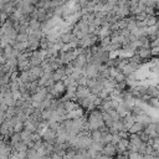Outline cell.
Listing matches in <instances>:
<instances>
[{
    "instance_id": "obj_27",
    "label": "cell",
    "mask_w": 159,
    "mask_h": 159,
    "mask_svg": "<svg viewBox=\"0 0 159 159\" xmlns=\"http://www.w3.org/2000/svg\"><path fill=\"white\" fill-rule=\"evenodd\" d=\"M158 52H159V47H150V55L152 57H157L158 56Z\"/></svg>"
},
{
    "instance_id": "obj_8",
    "label": "cell",
    "mask_w": 159,
    "mask_h": 159,
    "mask_svg": "<svg viewBox=\"0 0 159 159\" xmlns=\"http://www.w3.org/2000/svg\"><path fill=\"white\" fill-rule=\"evenodd\" d=\"M89 137H91L92 142H94V143H102V137H103V134H102V132H101L99 129H93V130H91V132H89Z\"/></svg>"
},
{
    "instance_id": "obj_5",
    "label": "cell",
    "mask_w": 159,
    "mask_h": 159,
    "mask_svg": "<svg viewBox=\"0 0 159 159\" xmlns=\"http://www.w3.org/2000/svg\"><path fill=\"white\" fill-rule=\"evenodd\" d=\"M89 93H91V91L87 86H80L78 84L77 88H76V98H84Z\"/></svg>"
},
{
    "instance_id": "obj_24",
    "label": "cell",
    "mask_w": 159,
    "mask_h": 159,
    "mask_svg": "<svg viewBox=\"0 0 159 159\" xmlns=\"http://www.w3.org/2000/svg\"><path fill=\"white\" fill-rule=\"evenodd\" d=\"M11 96H12V98L16 101V99H19V98H21V92L19 91V89H15V91H11Z\"/></svg>"
},
{
    "instance_id": "obj_26",
    "label": "cell",
    "mask_w": 159,
    "mask_h": 159,
    "mask_svg": "<svg viewBox=\"0 0 159 159\" xmlns=\"http://www.w3.org/2000/svg\"><path fill=\"white\" fill-rule=\"evenodd\" d=\"M94 159H112V157L106 155V154H103L102 152H99V153L96 155V158H94Z\"/></svg>"
},
{
    "instance_id": "obj_19",
    "label": "cell",
    "mask_w": 159,
    "mask_h": 159,
    "mask_svg": "<svg viewBox=\"0 0 159 159\" xmlns=\"http://www.w3.org/2000/svg\"><path fill=\"white\" fill-rule=\"evenodd\" d=\"M108 112V114L112 117V119L116 122V120H118V119H120V117H119V114L117 113V111L116 109H109V111H107Z\"/></svg>"
},
{
    "instance_id": "obj_13",
    "label": "cell",
    "mask_w": 159,
    "mask_h": 159,
    "mask_svg": "<svg viewBox=\"0 0 159 159\" xmlns=\"http://www.w3.org/2000/svg\"><path fill=\"white\" fill-rule=\"evenodd\" d=\"M21 139H20V133H16V132H14L12 134H10V137H9V144H10V147L12 148L15 144H17L19 142H20Z\"/></svg>"
},
{
    "instance_id": "obj_25",
    "label": "cell",
    "mask_w": 159,
    "mask_h": 159,
    "mask_svg": "<svg viewBox=\"0 0 159 159\" xmlns=\"http://www.w3.org/2000/svg\"><path fill=\"white\" fill-rule=\"evenodd\" d=\"M119 140H120V137H119V134H118V133L112 134V142H111L112 144H114V145H116V144H117Z\"/></svg>"
},
{
    "instance_id": "obj_33",
    "label": "cell",
    "mask_w": 159,
    "mask_h": 159,
    "mask_svg": "<svg viewBox=\"0 0 159 159\" xmlns=\"http://www.w3.org/2000/svg\"><path fill=\"white\" fill-rule=\"evenodd\" d=\"M51 1H60V0H51Z\"/></svg>"
},
{
    "instance_id": "obj_6",
    "label": "cell",
    "mask_w": 159,
    "mask_h": 159,
    "mask_svg": "<svg viewBox=\"0 0 159 159\" xmlns=\"http://www.w3.org/2000/svg\"><path fill=\"white\" fill-rule=\"evenodd\" d=\"M144 129V124L143 123H140V122H137V120H134V123L128 128V133L129 134H135V133H139V132H142Z\"/></svg>"
},
{
    "instance_id": "obj_21",
    "label": "cell",
    "mask_w": 159,
    "mask_h": 159,
    "mask_svg": "<svg viewBox=\"0 0 159 159\" xmlns=\"http://www.w3.org/2000/svg\"><path fill=\"white\" fill-rule=\"evenodd\" d=\"M145 17H147V14H145L144 11H143V12H139V14H137V15H134V20H135V21H144Z\"/></svg>"
},
{
    "instance_id": "obj_1",
    "label": "cell",
    "mask_w": 159,
    "mask_h": 159,
    "mask_svg": "<svg viewBox=\"0 0 159 159\" xmlns=\"http://www.w3.org/2000/svg\"><path fill=\"white\" fill-rule=\"evenodd\" d=\"M143 132L145 134H148L149 138H157V137H159V125H158V123L150 122V123L144 125Z\"/></svg>"
},
{
    "instance_id": "obj_17",
    "label": "cell",
    "mask_w": 159,
    "mask_h": 159,
    "mask_svg": "<svg viewBox=\"0 0 159 159\" xmlns=\"http://www.w3.org/2000/svg\"><path fill=\"white\" fill-rule=\"evenodd\" d=\"M30 140H31V142H34V143L42 140V138H41V134H40L39 132H34V133H31V135H30Z\"/></svg>"
},
{
    "instance_id": "obj_18",
    "label": "cell",
    "mask_w": 159,
    "mask_h": 159,
    "mask_svg": "<svg viewBox=\"0 0 159 159\" xmlns=\"http://www.w3.org/2000/svg\"><path fill=\"white\" fill-rule=\"evenodd\" d=\"M111 142H112V134H111L109 132L104 133L103 137H102V143H103V144H108V143H111Z\"/></svg>"
},
{
    "instance_id": "obj_22",
    "label": "cell",
    "mask_w": 159,
    "mask_h": 159,
    "mask_svg": "<svg viewBox=\"0 0 159 159\" xmlns=\"http://www.w3.org/2000/svg\"><path fill=\"white\" fill-rule=\"evenodd\" d=\"M114 81H116V83H118V82H122V81H125V76L122 73V72H118L116 76H114V78H113Z\"/></svg>"
},
{
    "instance_id": "obj_20",
    "label": "cell",
    "mask_w": 159,
    "mask_h": 159,
    "mask_svg": "<svg viewBox=\"0 0 159 159\" xmlns=\"http://www.w3.org/2000/svg\"><path fill=\"white\" fill-rule=\"evenodd\" d=\"M12 127H14V132L20 133V132L24 129V122H21V120H20V122H17L16 124H14Z\"/></svg>"
},
{
    "instance_id": "obj_23",
    "label": "cell",
    "mask_w": 159,
    "mask_h": 159,
    "mask_svg": "<svg viewBox=\"0 0 159 159\" xmlns=\"http://www.w3.org/2000/svg\"><path fill=\"white\" fill-rule=\"evenodd\" d=\"M15 40L19 41V42H24V41L27 40V34H17Z\"/></svg>"
},
{
    "instance_id": "obj_3",
    "label": "cell",
    "mask_w": 159,
    "mask_h": 159,
    "mask_svg": "<svg viewBox=\"0 0 159 159\" xmlns=\"http://www.w3.org/2000/svg\"><path fill=\"white\" fill-rule=\"evenodd\" d=\"M135 53L139 56V58L142 60V63L143 62H148L150 58H152V55H150V48H147V47H138L135 50Z\"/></svg>"
},
{
    "instance_id": "obj_10",
    "label": "cell",
    "mask_w": 159,
    "mask_h": 159,
    "mask_svg": "<svg viewBox=\"0 0 159 159\" xmlns=\"http://www.w3.org/2000/svg\"><path fill=\"white\" fill-rule=\"evenodd\" d=\"M158 93H159V91H158L157 84L147 86V96L148 97H158Z\"/></svg>"
},
{
    "instance_id": "obj_28",
    "label": "cell",
    "mask_w": 159,
    "mask_h": 159,
    "mask_svg": "<svg viewBox=\"0 0 159 159\" xmlns=\"http://www.w3.org/2000/svg\"><path fill=\"white\" fill-rule=\"evenodd\" d=\"M50 158H51V159H63V157H61V155H58V154H56V153H51V154H50Z\"/></svg>"
},
{
    "instance_id": "obj_7",
    "label": "cell",
    "mask_w": 159,
    "mask_h": 159,
    "mask_svg": "<svg viewBox=\"0 0 159 159\" xmlns=\"http://www.w3.org/2000/svg\"><path fill=\"white\" fill-rule=\"evenodd\" d=\"M102 153H103V154H106V155H109V157H114V155H117L116 145H114V144H112V143L104 144V145H103V149H102Z\"/></svg>"
},
{
    "instance_id": "obj_12",
    "label": "cell",
    "mask_w": 159,
    "mask_h": 159,
    "mask_svg": "<svg viewBox=\"0 0 159 159\" xmlns=\"http://www.w3.org/2000/svg\"><path fill=\"white\" fill-rule=\"evenodd\" d=\"M134 120H135V119H134V117H133L130 113H128L127 116H124V117L122 118V122H123L124 127L127 128V130H128V128H129V127H130V125L134 123Z\"/></svg>"
},
{
    "instance_id": "obj_30",
    "label": "cell",
    "mask_w": 159,
    "mask_h": 159,
    "mask_svg": "<svg viewBox=\"0 0 159 159\" xmlns=\"http://www.w3.org/2000/svg\"><path fill=\"white\" fill-rule=\"evenodd\" d=\"M144 159H158L157 157H154V155H149V154H145L144 155Z\"/></svg>"
},
{
    "instance_id": "obj_15",
    "label": "cell",
    "mask_w": 159,
    "mask_h": 159,
    "mask_svg": "<svg viewBox=\"0 0 159 159\" xmlns=\"http://www.w3.org/2000/svg\"><path fill=\"white\" fill-rule=\"evenodd\" d=\"M30 135H31V133L27 132V130H25V129H22V130L20 132V139H21L22 142H25V143L30 142Z\"/></svg>"
},
{
    "instance_id": "obj_9",
    "label": "cell",
    "mask_w": 159,
    "mask_h": 159,
    "mask_svg": "<svg viewBox=\"0 0 159 159\" xmlns=\"http://www.w3.org/2000/svg\"><path fill=\"white\" fill-rule=\"evenodd\" d=\"M29 72L35 77V78H40L43 75V68L41 66H31L29 68Z\"/></svg>"
},
{
    "instance_id": "obj_2",
    "label": "cell",
    "mask_w": 159,
    "mask_h": 159,
    "mask_svg": "<svg viewBox=\"0 0 159 159\" xmlns=\"http://www.w3.org/2000/svg\"><path fill=\"white\" fill-rule=\"evenodd\" d=\"M41 138L43 142H48V143H52L55 144V138H56V130L51 129V128H45L42 132H41Z\"/></svg>"
},
{
    "instance_id": "obj_31",
    "label": "cell",
    "mask_w": 159,
    "mask_h": 159,
    "mask_svg": "<svg viewBox=\"0 0 159 159\" xmlns=\"http://www.w3.org/2000/svg\"><path fill=\"white\" fill-rule=\"evenodd\" d=\"M0 159H9V157H6V155H0Z\"/></svg>"
},
{
    "instance_id": "obj_14",
    "label": "cell",
    "mask_w": 159,
    "mask_h": 159,
    "mask_svg": "<svg viewBox=\"0 0 159 159\" xmlns=\"http://www.w3.org/2000/svg\"><path fill=\"white\" fill-rule=\"evenodd\" d=\"M12 47H14L15 50H17L20 53H21V52H26V51H27V42H26V41H24V42L16 41Z\"/></svg>"
},
{
    "instance_id": "obj_4",
    "label": "cell",
    "mask_w": 159,
    "mask_h": 159,
    "mask_svg": "<svg viewBox=\"0 0 159 159\" xmlns=\"http://www.w3.org/2000/svg\"><path fill=\"white\" fill-rule=\"evenodd\" d=\"M75 68H80V70H82L84 66H86V63H87V58H86V56L83 55V53H80V55H77L76 57H75V60L72 61V62H70Z\"/></svg>"
},
{
    "instance_id": "obj_29",
    "label": "cell",
    "mask_w": 159,
    "mask_h": 159,
    "mask_svg": "<svg viewBox=\"0 0 159 159\" xmlns=\"http://www.w3.org/2000/svg\"><path fill=\"white\" fill-rule=\"evenodd\" d=\"M0 63H5V57H4V52H2V48H0Z\"/></svg>"
},
{
    "instance_id": "obj_11",
    "label": "cell",
    "mask_w": 159,
    "mask_h": 159,
    "mask_svg": "<svg viewBox=\"0 0 159 159\" xmlns=\"http://www.w3.org/2000/svg\"><path fill=\"white\" fill-rule=\"evenodd\" d=\"M144 24H145L147 27L157 25L158 24V16H155V15H147V17L144 20Z\"/></svg>"
},
{
    "instance_id": "obj_32",
    "label": "cell",
    "mask_w": 159,
    "mask_h": 159,
    "mask_svg": "<svg viewBox=\"0 0 159 159\" xmlns=\"http://www.w3.org/2000/svg\"><path fill=\"white\" fill-rule=\"evenodd\" d=\"M1 70H2V65L0 63V73H1Z\"/></svg>"
},
{
    "instance_id": "obj_16",
    "label": "cell",
    "mask_w": 159,
    "mask_h": 159,
    "mask_svg": "<svg viewBox=\"0 0 159 159\" xmlns=\"http://www.w3.org/2000/svg\"><path fill=\"white\" fill-rule=\"evenodd\" d=\"M127 159H144V155L138 152H130V153H128Z\"/></svg>"
},
{
    "instance_id": "obj_34",
    "label": "cell",
    "mask_w": 159,
    "mask_h": 159,
    "mask_svg": "<svg viewBox=\"0 0 159 159\" xmlns=\"http://www.w3.org/2000/svg\"><path fill=\"white\" fill-rule=\"evenodd\" d=\"M9 159H10V158H9Z\"/></svg>"
}]
</instances>
